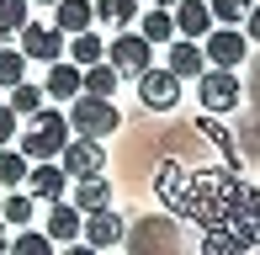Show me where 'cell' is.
I'll return each mask as SVG.
<instances>
[{"mask_svg":"<svg viewBox=\"0 0 260 255\" xmlns=\"http://www.w3.org/2000/svg\"><path fill=\"white\" fill-rule=\"evenodd\" d=\"M64 144H69V117H64V112L43 107V112H32V117H27L21 154H27L32 165H38V160H58V154H64Z\"/></svg>","mask_w":260,"mask_h":255,"instance_id":"1","label":"cell"},{"mask_svg":"<svg viewBox=\"0 0 260 255\" xmlns=\"http://www.w3.org/2000/svg\"><path fill=\"white\" fill-rule=\"evenodd\" d=\"M64 117H69V128H75L80 138H106V133H117V128H122V112L112 107V96H85V90L69 101Z\"/></svg>","mask_w":260,"mask_h":255,"instance_id":"2","label":"cell"},{"mask_svg":"<svg viewBox=\"0 0 260 255\" xmlns=\"http://www.w3.org/2000/svg\"><path fill=\"white\" fill-rule=\"evenodd\" d=\"M106 64L117 69V75H127V80H138L149 64H154V43H144L138 32H117L112 43H106Z\"/></svg>","mask_w":260,"mask_h":255,"instance_id":"3","label":"cell"},{"mask_svg":"<svg viewBox=\"0 0 260 255\" xmlns=\"http://www.w3.org/2000/svg\"><path fill=\"white\" fill-rule=\"evenodd\" d=\"M197 101H202V112H234L239 107V75L207 64L202 75H197Z\"/></svg>","mask_w":260,"mask_h":255,"instance_id":"4","label":"cell"},{"mask_svg":"<svg viewBox=\"0 0 260 255\" xmlns=\"http://www.w3.org/2000/svg\"><path fill=\"white\" fill-rule=\"evenodd\" d=\"M133 255H186L175 218H144L133 229Z\"/></svg>","mask_w":260,"mask_h":255,"instance_id":"5","label":"cell"},{"mask_svg":"<svg viewBox=\"0 0 260 255\" xmlns=\"http://www.w3.org/2000/svg\"><path fill=\"white\" fill-rule=\"evenodd\" d=\"M244 53H250V38H244L239 27H212L207 38H202V59L212 69H239Z\"/></svg>","mask_w":260,"mask_h":255,"instance_id":"6","label":"cell"},{"mask_svg":"<svg viewBox=\"0 0 260 255\" xmlns=\"http://www.w3.org/2000/svg\"><path fill=\"white\" fill-rule=\"evenodd\" d=\"M58 170H64L69 181H80V176H101V170H106V149H101V138H69L64 154H58Z\"/></svg>","mask_w":260,"mask_h":255,"instance_id":"7","label":"cell"},{"mask_svg":"<svg viewBox=\"0 0 260 255\" xmlns=\"http://www.w3.org/2000/svg\"><path fill=\"white\" fill-rule=\"evenodd\" d=\"M138 96H144L149 112H170L175 101H181V80H175L170 69H154V64H149L144 75H138Z\"/></svg>","mask_w":260,"mask_h":255,"instance_id":"8","label":"cell"},{"mask_svg":"<svg viewBox=\"0 0 260 255\" xmlns=\"http://www.w3.org/2000/svg\"><path fill=\"white\" fill-rule=\"evenodd\" d=\"M16 38H21V53L38 59V64H58V59H64V43H69L58 27H38V21H27Z\"/></svg>","mask_w":260,"mask_h":255,"instance_id":"9","label":"cell"},{"mask_svg":"<svg viewBox=\"0 0 260 255\" xmlns=\"http://www.w3.org/2000/svg\"><path fill=\"white\" fill-rule=\"evenodd\" d=\"M64 192H69V176L53 165V160H38V165L27 170V197L32 202H58Z\"/></svg>","mask_w":260,"mask_h":255,"instance_id":"10","label":"cell"},{"mask_svg":"<svg viewBox=\"0 0 260 255\" xmlns=\"http://www.w3.org/2000/svg\"><path fill=\"white\" fill-rule=\"evenodd\" d=\"M80 229H85V213H80L75 202H64V197H58V202H48V229H43V234H48L53 245H75Z\"/></svg>","mask_w":260,"mask_h":255,"instance_id":"11","label":"cell"},{"mask_svg":"<svg viewBox=\"0 0 260 255\" xmlns=\"http://www.w3.org/2000/svg\"><path fill=\"white\" fill-rule=\"evenodd\" d=\"M175 38H191V43H202L207 32H212V11H207V0H175Z\"/></svg>","mask_w":260,"mask_h":255,"instance_id":"12","label":"cell"},{"mask_svg":"<svg viewBox=\"0 0 260 255\" xmlns=\"http://www.w3.org/2000/svg\"><path fill=\"white\" fill-rule=\"evenodd\" d=\"M85 245L90 250H112V245H122V218L112 213V207H101V213H85Z\"/></svg>","mask_w":260,"mask_h":255,"instance_id":"13","label":"cell"},{"mask_svg":"<svg viewBox=\"0 0 260 255\" xmlns=\"http://www.w3.org/2000/svg\"><path fill=\"white\" fill-rule=\"evenodd\" d=\"M165 69H170L175 80H197V75L207 69L202 43H191V38H170V59H165Z\"/></svg>","mask_w":260,"mask_h":255,"instance_id":"14","label":"cell"},{"mask_svg":"<svg viewBox=\"0 0 260 255\" xmlns=\"http://www.w3.org/2000/svg\"><path fill=\"white\" fill-rule=\"evenodd\" d=\"M90 21H96V6H90V0H58L53 6V27L64 32V38L90 32Z\"/></svg>","mask_w":260,"mask_h":255,"instance_id":"15","label":"cell"},{"mask_svg":"<svg viewBox=\"0 0 260 255\" xmlns=\"http://www.w3.org/2000/svg\"><path fill=\"white\" fill-rule=\"evenodd\" d=\"M75 207H80V213H101V207H112V181H106V176H80Z\"/></svg>","mask_w":260,"mask_h":255,"instance_id":"16","label":"cell"},{"mask_svg":"<svg viewBox=\"0 0 260 255\" xmlns=\"http://www.w3.org/2000/svg\"><path fill=\"white\" fill-rule=\"evenodd\" d=\"M43 96H53V101H75L80 96V64H48V85H43Z\"/></svg>","mask_w":260,"mask_h":255,"instance_id":"17","label":"cell"},{"mask_svg":"<svg viewBox=\"0 0 260 255\" xmlns=\"http://www.w3.org/2000/svg\"><path fill=\"white\" fill-rule=\"evenodd\" d=\"M138 38L144 43H170L175 38V16H170V6H154V11H144V21H138Z\"/></svg>","mask_w":260,"mask_h":255,"instance_id":"18","label":"cell"},{"mask_svg":"<svg viewBox=\"0 0 260 255\" xmlns=\"http://www.w3.org/2000/svg\"><path fill=\"white\" fill-rule=\"evenodd\" d=\"M64 48H69V64H80V69H90V64H101V59H106V43L96 38V32H75Z\"/></svg>","mask_w":260,"mask_h":255,"instance_id":"19","label":"cell"},{"mask_svg":"<svg viewBox=\"0 0 260 255\" xmlns=\"http://www.w3.org/2000/svg\"><path fill=\"white\" fill-rule=\"evenodd\" d=\"M117 80H122V75H117L106 59H101V64H90V69H80V90H85V96H112Z\"/></svg>","mask_w":260,"mask_h":255,"instance_id":"20","label":"cell"},{"mask_svg":"<svg viewBox=\"0 0 260 255\" xmlns=\"http://www.w3.org/2000/svg\"><path fill=\"white\" fill-rule=\"evenodd\" d=\"M27 170H32V160L21 154V149H0V186L6 192H16L21 181H27Z\"/></svg>","mask_w":260,"mask_h":255,"instance_id":"21","label":"cell"},{"mask_svg":"<svg viewBox=\"0 0 260 255\" xmlns=\"http://www.w3.org/2000/svg\"><path fill=\"white\" fill-rule=\"evenodd\" d=\"M90 6H96V21H112V27L138 21V0H90Z\"/></svg>","mask_w":260,"mask_h":255,"instance_id":"22","label":"cell"},{"mask_svg":"<svg viewBox=\"0 0 260 255\" xmlns=\"http://www.w3.org/2000/svg\"><path fill=\"white\" fill-rule=\"evenodd\" d=\"M197 255H244V245L229 234V229H202V245H197Z\"/></svg>","mask_w":260,"mask_h":255,"instance_id":"23","label":"cell"},{"mask_svg":"<svg viewBox=\"0 0 260 255\" xmlns=\"http://www.w3.org/2000/svg\"><path fill=\"white\" fill-rule=\"evenodd\" d=\"M27 6H32V0H0V43L16 38V32L27 27Z\"/></svg>","mask_w":260,"mask_h":255,"instance_id":"24","label":"cell"},{"mask_svg":"<svg viewBox=\"0 0 260 255\" xmlns=\"http://www.w3.org/2000/svg\"><path fill=\"white\" fill-rule=\"evenodd\" d=\"M250 6H255V0H207V11H212L218 27H239V21L250 16Z\"/></svg>","mask_w":260,"mask_h":255,"instance_id":"25","label":"cell"},{"mask_svg":"<svg viewBox=\"0 0 260 255\" xmlns=\"http://www.w3.org/2000/svg\"><path fill=\"white\" fill-rule=\"evenodd\" d=\"M32 207H38V202H32L27 192H11V197H6V207H0V224L27 229V224H32Z\"/></svg>","mask_w":260,"mask_h":255,"instance_id":"26","label":"cell"},{"mask_svg":"<svg viewBox=\"0 0 260 255\" xmlns=\"http://www.w3.org/2000/svg\"><path fill=\"white\" fill-rule=\"evenodd\" d=\"M11 112L16 117H32V112H43V85H11Z\"/></svg>","mask_w":260,"mask_h":255,"instance_id":"27","label":"cell"},{"mask_svg":"<svg viewBox=\"0 0 260 255\" xmlns=\"http://www.w3.org/2000/svg\"><path fill=\"white\" fill-rule=\"evenodd\" d=\"M21 80H27V53L21 48H0V85H21Z\"/></svg>","mask_w":260,"mask_h":255,"instance_id":"28","label":"cell"},{"mask_svg":"<svg viewBox=\"0 0 260 255\" xmlns=\"http://www.w3.org/2000/svg\"><path fill=\"white\" fill-rule=\"evenodd\" d=\"M6 255H53V239H48V234H32V229H21V234L6 245Z\"/></svg>","mask_w":260,"mask_h":255,"instance_id":"29","label":"cell"},{"mask_svg":"<svg viewBox=\"0 0 260 255\" xmlns=\"http://www.w3.org/2000/svg\"><path fill=\"white\" fill-rule=\"evenodd\" d=\"M11 138H16V112H11V107H0V149H6Z\"/></svg>","mask_w":260,"mask_h":255,"instance_id":"30","label":"cell"},{"mask_svg":"<svg viewBox=\"0 0 260 255\" xmlns=\"http://www.w3.org/2000/svg\"><path fill=\"white\" fill-rule=\"evenodd\" d=\"M244 38H255V43H260V0L250 6V16H244Z\"/></svg>","mask_w":260,"mask_h":255,"instance_id":"31","label":"cell"},{"mask_svg":"<svg viewBox=\"0 0 260 255\" xmlns=\"http://www.w3.org/2000/svg\"><path fill=\"white\" fill-rule=\"evenodd\" d=\"M58 255H96V250H90V245H64Z\"/></svg>","mask_w":260,"mask_h":255,"instance_id":"32","label":"cell"},{"mask_svg":"<svg viewBox=\"0 0 260 255\" xmlns=\"http://www.w3.org/2000/svg\"><path fill=\"white\" fill-rule=\"evenodd\" d=\"M6 245H11V239H6V224H0V255H6Z\"/></svg>","mask_w":260,"mask_h":255,"instance_id":"33","label":"cell"},{"mask_svg":"<svg viewBox=\"0 0 260 255\" xmlns=\"http://www.w3.org/2000/svg\"><path fill=\"white\" fill-rule=\"evenodd\" d=\"M32 6H58V0H32Z\"/></svg>","mask_w":260,"mask_h":255,"instance_id":"34","label":"cell"},{"mask_svg":"<svg viewBox=\"0 0 260 255\" xmlns=\"http://www.w3.org/2000/svg\"><path fill=\"white\" fill-rule=\"evenodd\" d=\"M159 6H175V0H159Z\"/></svg>","mask_w":260,"mask_h":255,"instance_id":"35","label":"cell"}]
</instances>
